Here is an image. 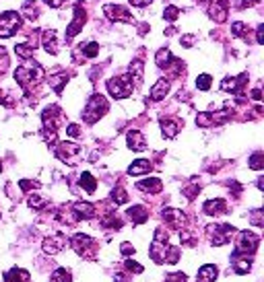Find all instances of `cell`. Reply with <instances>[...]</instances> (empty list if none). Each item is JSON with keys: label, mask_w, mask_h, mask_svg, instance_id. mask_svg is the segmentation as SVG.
<instances>
[{"label": "cell", "mask_w": 264, "mask_h": 282, "mask_svg": "<svg viewBox=\"0 0 264 282\" xmlns=\"http://www.w3.org/2000/svg\"><path fill=\"white\" fill-rule=\"evenodd\" d=\"M60 118H62V109L58 105H50L43 109L41 114V122H43V138L47 142L54 144L56 142V130H58V124H60Z\"/></svg>", "instance_id": "cell-1"}, {"label": "cell", "mask_w": 264, "mask_h": 282, "mask_svg": "<svg viewBox=\"0 0 264 282\" xmlns=\"http://www.w3.org/2000/svg\"><path fill=\"white\" fill-rule=\"evenodd\" d=\"M108 109H110L108 99L97 93V95H93V97L89 99V103L85 105V109H83V120H85L87 124H95L97 120H101L105 114H108Z\"/></svg>", "instance_id": "cell-2"}, {"label": "cell", "mask_w": 264, "mask_h": 282, "mask_svg": "<svg viewBox=\"0 0 264 282\" xmlns=\"http://www.w3.org/2000/svg\"><path fill=\"white\" fill-rule=\"evenodd\" d=\"M43 79V68L37 64V62H29L25 66H19L15 70V81L21 85V87H29L33 83H39Z\"/></svg>", "instance_id": "cell-3"}, {"label": "cell", "mask_w": 264, "mask_h": 282, "mask_svg": "<svg viewBox=\"0 0 264 282\" xmlns=\"http://www.w3.org/2000/svg\"><path fill=\"white\" fill-rule=\"evenodd\" d=\"M132 89H134V83L132 79L126 74V76H114L108 81V93L114 97V99H126L132 95Z\"/></svg>", "instance_id": "cell-4"}, {"label": "cell", "mask_w": 264, "mask_h": 282, "mask_svg": "<svg viewBox=\"0 0 264 282\" xmlns=\"http://www.w3.org/2000/svg\"><path fill=\"white\" fill-rule=\"evenodd\" d=\"M70 245H73V249H75L81 258H87V260H93V258H95V251H97V241H95V239H91L89 235L77 233V235L70 239Z\"/></svg>", "instance_id": "cell-5"}, {"label": "cell", "mask_w": 264, "mask_h": 282, "mask_svg": "<svg viewBox=\"0 0 264 282\" xmlns=\"http://www.w3.org/2000/svg\"><path fill=\"white\" fill-rule=\"evenodd\" d=\"M233 233H235V227H231V224H208L206 227V235H208L210 243L217 247L229 243Z\"/></svg>", "instance_id": "cell-6"}, {"label": "cell", "mask_w": 264, "mask_h": 282, "mask_svg": "<svg viewBox=\"0 0 264 282\" xmlns=\"http://www.w3.org/2000/svg\"><path fill=\"white\" fill-rule=\"evenodd\" d=\"M23 21H21V15L15 13V11H7L0 15V37H13L19 29H21Z\"/></svg>", "instance_id": "cell-7"}, {"label": "cell", "mask_w": 264, "mask_h": 282, "mask_svg": "<svg viewBox=\"0 0 264 282\" xmlns=\"http://www.w3.org/2000/svg\"><path fill=\"white\" fill-rule=\"evenodd\" d=\"M56 157L66 165H77L83 159V148L75 142H60L56 146Z\"/></svg>", "instance_id": "cell-8"}, {"label": "cell", "mask_w": 264, "mask_h": 282, "mask_svg": "<svg viewBox=\"0 0 264 282\" xmlns=\"http://www.w3.org/2000/svg\"><path fill=\"white\" fill-rule=\"evenodd\" d=\"M258 243H260V237L256 235V233H252V231H244V233H239V243H237V247H235V251H233V258H239L242 253H254L256 249H258Z\"/></svg>", "instance_id": "cell-9"}, {"label": "cell", "mask_w": 264, "mask_h": 282, "mask_svg": "<svg viewBox=\"0 0 264 282\" xmlns=\"http://www.w3.org/2000/svg\"><path fill=\"white\" fill-rule=\"evenodd\" d=\"M103 13H105V17H108L110 21H120V23H132L134 21L132 13L124 5H105Z\"/></svg>", "instance_id": "cell-10"}, {"label": "cell", "mask_w": 264, "mask_h": 282, "mask_svg": "<svg viewBox=\"0 0 264 282\" xmlns=\"http://www.w3.org/2000/svg\"><path fill=\"white\" fill-rule=\"evenodd\" d=\"M66 243H68L66 235L56 233V235H50V237H45V239H43L41 249H43L47 255H56V253H60V251L66 247Z\"/></svg>", "instance_id": "cell-11"}, {"label": "cell", "mask_w": 264, "mask_h": 282, "mask_svg": "<svg viewBox=\"0 0 264 282\" xmlns=\"http://www.w3.org/2000/svg\"><path fill=\"white\" fill-rule=\"evenodd\" d=\"M85 19H87V13H85V9H83V3H77V5H75V19H73V23H70L68 29H66V41H70V39L83 29Z\"/></svg>", "instance_id": "cell-12"}, {"label": "cell", "mask_w": 264, "mask_h": 282, "mask_svg": "<svg viewBox=\"0 0 264 282\" xmlns=\"http://www.w3.org/2000/svg\"><path fill=\"white\" fill-rule=\"evenodd\" d=\"M163 220H165L167 227L182 231L184 224H186V214L182 210H178V208H165L163 210Z\"/></svg>", "instance_id": "cell-13"}, {"label": "cell", "mask_w": 264, "mask_h": 282, "mask_svg": "<svg viewBox=\"0 0 264 282\" xmlns=\"http://www.w3.org/2000/svg\"><path fill=\"white\" fill-rule=\"evenodd\" d=\"M246 81H248V74H246V72L239 74V76H227V79H223L221 89L227 91V93H239L242 87L246 85Z\"/></svg>", "instance_id": "cell-14"}, {"label": "cell", "mask_w": 264, "mask_h": 282, "mask_svg": "<svg viewBox=\"0 0 264 282\" xmlns=\"http://www.w3.org/2000/svg\"><path fill=\"white\" fill-rule=\"evenodd\" d=\"M227 13H229V5L225 3V0H219V3L210 5V9H208V17L213 21H217V23L227 21Z\"/></svg>", "instance_id": "cell-15"}, {"label": "cell", "mask_w": 264, "mask_h": 282, "mask_svg": "<svg viewBox=\"0 0 264 282\" xmlns=\"http://www.w3.org/2000/svg\"><path fill=\"white\" fill-rule=\"evenodd\" d=\"M202 210L208 216H219V214H225L227 212V202L221 200V198H217V200H206L204 206H202Z\"/></svg>", "instance_id": "cell-16"}, {"label": "cell", "mask_w": 264, "mask_h": 282, "mask_svg": "<svg viewBox=\"0 0 264 282\" xmlns=\"http://www.w3.org/2000/svg\"><path fill=\"white\" fill-rule=\"evenodd\" d=\"M41 45H43V49H45L47 54H52V56L58 52V37H56V31H54V29H47V31L41 33Z\"/></svg>", "instance_id": "cell-17"}, {"label": "cell", "mask_w": 264, "mask_h": 282, "mask_svg": "<svg viewBox=\"0 0 264 282\" xmlns=\"http://www.w3.org/2000/svg\"><path fill=\"white\" fill-rule=\"evenodd\" d=\"M170 87H172V83H170V79H159L155 85H153V89H151V99L153 101H161V99H165V95L170 93Z\"/></svg>", "instance_id": "cell-18"}, {"label": "cell", "mask_w": 264, "mask_h": 282, "mask_svg": "<svg viewBox=\"0 0 264 282\" xmlns=\"http://www.w3.org/2000/svg\"><path fill=\"white\" fill-rule=\"evenodd\" d=\"M95 212H97V208L93 204H89V202H75L73 204V214L77 218H93Z\"/></svg>", "instance_id": "cell-19"}, {"label": "cell", "mask_w": 264, "mask_h": 282, "mask_svg": "<svg viewBox=\"0 0 264 282\" xmlns=\"http://www.w3.org/2000/svg\"><path fill=\"white\" fill-rule=\"evenodd\" d=\"M126 142H128L130 150H145L147 148V140L138 130H130L128 136H126Z\"/></svg>", "instance_id": "cell-20"}, {"label": "cell", "mask_w": 264, "mask_h": 282, "mask_svg": "<svg viewBox=\"0 0 264 282\" xmlns=\"http://www.w3.org/2000/svg\"><path fill=\"white\" fill-rule=\"evenodd\" d=\"M136 188H138L140 192H149V194H159V192L163 190V184H161V180H157V177H151V180H142V182H138V184H136Z\"/></svg>", "instance_id": "cell-21"}, {"label": "cell", "mask_w": 264, "mask_h": 282, "mask_svg": "<svg viewBox=\"0 0 264 282\" xmlns=\"http://www.w3.org/2000/svg\"><path fill=\"white\" fill-rule=\"evenodd\" d=\"M128 218H130L134 224H142V222H147V220H149V210H147L145 206L136 204V206L128 208Z\"/></svg>", "instance_id": "cell-22"}, {"label": "cell", "mask_w": 264, "mask_h": 282, "mask_svg": "<svg viewBox=\"0 0 264 282\" xmlns=\"http://www.w3.org/2000/svg\"><path fill=\"white\" fill-rule=\"evenodd\" d=\"M151 167H153V165H151L147 159H138V161H134V163L128 167V175H132V177L145 175V173L151 171Z\"/></svg>", "instance_id": "cell-23"}, {"label": "cell", "mask_w": 264, "mask_h": 282, "mask_svg": "<svg viewBox=\"0 0 264 282\" xmlns=\"http://www.w3.org/2000/svg\"><path fill=\"white\" fill-rule=\"evenodd\" d=\"M217 274H219L217 266L204 264V266L198 270V282H215V280H217Z\"/></svg>", "instance_id": "cell-24"}, {"label": "cell", "mask_w": 264, "mask_h": 282, "mask_svg": "<svg viewBox=\"0 0 264 282\" xmlns=\"http://www.w3.org/2000/svg\"><path fill=\"white\" fill-rule=\"evenodd\" d=\"M180 128H182V124L178 120H170V118L161 120V132H163L165 138H176L178 132H180Z\"/></svg>", "instance_id": "cell-25"}, {"label": "cell", "mask_w": 264, "mask_h": 282, "mask_svg": "<svg viewBox=\"0 0 264 282\" xmlns=\"http://www.w3.org/2000/svg\"><path fill=\"white\" fill-rule=\"evenodd\" d=\"M165 243H159V241H153L151 243V249H149V255L155 264H163V255H165Z\"/></svg>", "instance_id": "cell-26"}, {"label": "cell", "mask_w": 264, "mask_h": 282, "mask_svg": "<svg viewBox=\"0 0 264 282\" xmlns=\"http://www.w3.org/2000/svg\"><path fill=\"white\" fill-rule=\"evenodd\" d=\"M5 282H29V272L21 268H13L5 274Z\"/></svg>", "instance_id": "cell-27"}, {"label": "cell", "mask_w": 264, "mask_h": 282, "mask_svg": "<svg viewBox=\"0 0 264 282\" xmlns=\"http://www.w3.org/2000/svg\"><path fill=\"white\" fill-rule=\"evenodd\" d=\"M155 62H157V66H159V68H167L174 62V56H172V52L167 47H163V49H159V52L155 54Z\"/></svg>", "instance_id": "cell-28"}, {"label": "cell", "mask_w": 264, "mask_h": 282, "mask_svg": "<svg viewBox=\"0 0 264 282\" xmlns=\"http://www.w3.org/2000/svg\"><path fill=\"white\" fill-rule=\"evenodd\" d=\"M128 72H130L128 76L134 81V85H140V81H142V72H145V64H142V60H132Z\"/></svg>", "instance_id": "cell-29"}, {"label": "cell", "mask_w": 264, "mask_h": 282, "mask_svg": "<svg viewBox=\"0 0 264 282\" xmlns=\"http://www.w3.org/2000/svg\"><path fill=\"white\" fill-rule=\"evenodd\" d=\"M68 83V74L66 72H60V74H54V76H50V87L54 89L58 95L62 93V89H64V85Z\"/></svg>", "instance_id": "cell-30"}, {"label": "cell", "mask_w": 264, "mask_h": 282, "mask_svg": "<svg viewBox=\"0 0 264 282\" xmlns=\"http://www.w3.org/2000/svg\"><path fill=\"white\" fill-rule=\"evenodd\" d=\"M178 262H180V247L178 245H167L165 255H163V264H178Z\"/></svg>", "instance_id": "cell-31"}, {"label": "cell", "mask_w": 264, "mask_h": 282, "mask_svg": "<svg viewBox=\"0 0 264 282\" xmlns=\"http://www.w3.org/2000/svg\"><path fill=\"white\" fill-rule=\"evenodd\" d=\"M233 270L235 274H248L252 270V262L248 258H233Z\"/></svg>", "instance_id": "cell-32"}, {"label": "cell", "mask_w": 264, "mask_h": 282, "mask_svg": "<svg viewBox=\"0 0 264 282\" xmlns=\"http://www.w3.org/2000/svg\"><path fill=\"white\" fill-rule=\"evenodd\" d=\"M81 186L85 188V192H89V194H93L95 192V188H97V182H95V177L89 173V171H85V173H81Z\"/></svg>", "instance_id": "cell-33"}, {"label": "cell", "mask_w": 264, "mask_h": 282, "mask_svg": "<svg viewBox=\"0 0 264 282\" xmlns=\"http://www.w3.org/2000/svg\"><path fill=\"white\" fill-rule=\"evenodd\" d=\"M112 202H114L116 206H120V204H126V202H128V194H126V190H124L122 186H116V188L112 190Z\"/></svg>", "instance_id": "cell-34"}, {"label": "cell", "mask_w": 264, "mask_h": 282, "mask_svg": "<svg viewBox=\"0 0 264 282\" xmlns=\"http://www.w3.org/2000/svg\"><path fill=\"white\" fill-rule=\"evenodd\" d=\"M101 227H105V229H122V220L116 216V214H108L103 220H101Z\"/></svg>", "instance_id": "cell-35"}, {"label": "cell", "mask_w": 264, "mask_h": 282, "mask_svg": "<svg viewBox=\"0 0 264 282\" xmlns=\"http://www.w3.org/2000/svg\"><path fill=\"white\" fill-rule=\"evenodd\" d=\"M50 282H73V276L66 268H58L54 274H52V280Z\"/></svg>", "instance_id": "cell-36"}, {"label": "cell", "mask_w": 264, "mask_h": 282, "mask_svg": "<svg viewBox=\"0 0 264 282\" xmlns=\"http://www.w3.org/2000/svg\"><path fill=\"white\" fill-rule=\"evenodd\" d=\"M15 54L19 56V58H23V60H29L31 56H33V47L27 45V43H17L15 45Z\"/></svg>", "instance_id": "cell-37"}, {"label": "cell", "mask_w": 264, "mask_h": 282, "mask_svg": "<svg viewBox=\"0 0 264 282\" xmlns=\"http://www.w3.org/2000/svg\"><path fill=\"white\" fill-rule=\"evenodd\" d=\"M231 33H233L235 37H248V33H250V27H248L244 21H235V23L231 25Z\"/></svg>", "instance_id": "cell-38"}, {"label": "cell", "mask_w": 264, "mask_h": 282, "mask_svg": "<svg viewBox=\"0 0 264 282\" xmlns=\"http://www.w3.org/2000/svg\"><path fill=\"white\" fill-rule=\"evenodd\" d=\"M23 13L33 21V19H37L39 17V9H37V5L33 3V0H27V3L23 5Z\"/></svg>", "instance_id": "cell-39"}, {"label": "cell", "mask_w": 264, "mask_h": 282, "mask_svg": "<svg viewBox=\"0 0 264 282\" xmlns=\"http://www.w3.org/2000/svg\"><path fill=\"white\" fill-rule=\"evenodd\" d=\"M178 17H180V9H178V7H174V5L165 7V11H163V19H165L167 23H176Z\"/></svg>", "instance_id": "cell-40"}, {"label": "cell", "mask_w": 264, "mask_h": 282, "mask_svg": "<svg viewBox=\"0 0 264 282\" xmlns=\"http://www.w3.org/2000/svg\"><path fill=\"white\" fill-rule=\"evenodd\" d=\"M248 163H250V169H256V171H260V169L264 167V155L262 152H254L248 159Z\"/></svg>", "instance_id": "cell-41"}, {"label": "cell", "mask_w": 264, "mask_h": 282, "mask_svg": "<svg viewBox=\"0 0 264 282\" xmlns=\"http://www.w3.org/2000/svg\"><path fill=\"white\" fill-rule=\"evenodd\" d=\"M83 54L87 56V58H95V56L99 54V43H97V41H89V43L83 47Z\"/></svg>", "instance_id": "cell-42"}, {"label": "cell", "mask_w": 264, "mask_h": 282, "mask_svg": "<svg viewBox=\"0 0 264 282\" xmlns=\"http://www.w3.org/2000/svg\"><path fill=\"white\" fill-rule=\"evenodd\" d=\"M27 204H29L33 210H41V208H45V204H47V202H45L41 196H29Z\"/></svg>", "instance_id": "cell-43"}, {"label": "cell", "mask_w": 264, "mask_h": 282, "mask_svg": "<svg viewBox=\"0 0 264 282\" xmlns=\"http://www.w3.org/2000/svg\"><path fill=\"white\" fill-rule=\"evenodd\" d=\"M180 239H182V243L188 245V247H194V245H196V237H194L190 231H186V229L180 231Z\"/></svg>", "instance_id": "cell-44"}, {"label": "cell", "mask_w": 264, "mask_h": 282, "mask_svg": "<svg viewBox=\"0 0 264 282\" xmlns=\"http://www.w3.org/2000/svg\"><path fill=\"white\" fill-rule=\"evenodd\" d=\"M210 83H213V79H210L208 74H200V76L196 79V87H198L200 91H208V89H210Z\"/></svg>", "instance_id": "cell-45"}, {"label": "cell", "mask_w": 264, "mask_h": 282, "mask_svg": "<svg viewBox=\"0 0 264 282\" xmlns=\"http://www.w3.org/2000/svg\"><path fill=\"white\" fill-rule=\"evenodd\" d=\"M196 124L200 128H210V126H213V118H210V114H198L196 116Z\"/></svg>", "instance_id": "cell-46"}, {"label": "cell", "mask_w": 264, "mask_h": 282, "mask_svg": "<svg viewBox=\"0 0 264 282\" xmlns=\"http://www.w3.org/2000/svg\"><path fill=\"white\" fill-rule=\"evenodd\" d=\"M124 266H126L130 272H134V274H142V270H145V268H142L138 262H134V260H130V258L124 262Z\"/></svg>", "instance_id": "cell-47"}, {"label": "cell", "mask_w": 264, "mask_h": 282, "mask_svg": "<svg viewBox=\"0 0 264 282\" xmlns=\"http://www.w3.org/2000/svg\"><path fill=\"white\" fill-rule=\"evenodd\" d=\"M153 241L167 243V231H165L163 227H157V229H155V237H153Z\"/></svg>", "instance_id": "cell-48"}, {"label": "cell", "mask_w": 264, "mask_h": 282, "mask_svg": "<svg viewBox=\"0 0 264 282\" xmlns=\"http://www.w3.org/2000/svg\"><path fill=\"white\" fill-rule=\"evenodd\" d=\"M165 282H186V274L184 272H174L165 278Z\"/></svg>", "instance_id": "cell-49"}, {"label": "cell", "mask_w": 264, "mask_h": 282, "mask_svg": "<svg viewBox=\"0 0 264 282\" xmlns=\"http://www.w3.org/2000/svg\"><path fill=\"white\" fill-rule=\"evenodd\" d=\"M66 134L73 136V138H79V136H81V128H79L77 124H68V126H66Z\"/></svg>", "instance_id": "cell-50"}, {"label": "cell", "mask_w": 264, "mask_h": 282, "mask_svg": "<svg viewBox=\"0 0 264 282\" xmlns=\"http://www.w3.org/2000/svg\"><path fill=\"white\" fill-rule=\"evenodd\" d=\"M120 251H122V255H124V258H130V255H134V247H132L128 241L120 245Z\"/></svg>", "instance_id": "cell-51"}, {"label": "cell", "mask_w": 264, "mask_h": 282, "mask_svg": "<svg viewBox=\"0 0 264 282\" xmlns=\"http://www.w3.org/2000/svg\"><path fill=\"white\" fill-rule=\"evenodd\" d=\"M198 192H200V188H198V186H192V188H186V190H184V196H186L188 200H194Z\"/></svg>", "instance_id": "cell-52"}, {"label": "cell", "mask_w": 264, "mask_h": 282, "mask_svg": "<svg viewBox=\"0 0 264 282\" xmlns=\"http://www.w3.org/2000/svg\"><path fill=\"white\" fill-rule=\"evenodd\" d=\"M260 216H262V210H254L252 212V218H250L252 224H256V227H262V218Z\"/></svg>", "instance_id": "cell-53"}, {"label": "cell", "mask_w": 264, "mask_h": 282, "mask_svg": "<svg viewBox=\"0 0 264 282\" xmlns=\"http://www.w3.org/2000/svg\"><path fill=\"white\" fill-rule=\"evenodd\" d=\"M256 41L258 43H264V25L262 23L256 27Z\"/></svg>", "instance_id": "cell-54"}, {"label": "cell", "mask_w": 264, "mask_h": 282, "mask_svg": "<svg viewBox=\"0 0 264 282\" xmlns=\"http://www.w3.org/2000/svg\"><path fill=\"white\" fill-rule=\"evenodd\" d=\"M19 186H21V190H23V192H29L31 188H37V184H35V182H27V180H21V184H19Z\"/></svg>", "instance_id": "cell-55"}, {"label": "cell", "mask_w": 264, "mask_h": 282, "mask_svg": "<svg viewBox=\"0 0 264 282\" xmlns=\"http://www.w3.org/2000/svg\"><path fill=\"white\" fill-rule=\"evenodd\" d=\"M153 3V0H130V5H134V7H138V9H145V7H149Z\"/></svg>", "instance_id": "cell-56"}, {"label": "cell", "mask_w": 264, "mask_h": 282, "mask_svg": "<svg viewBox=\"0 0 264 282\" xmlns=\"http://www.w3.org/2000/svg\"><path fill=\"white\" fill-rule=\"evenodd\" d=\"M180 43H182L184 47H190V45L194 43V35H184V37L180 39Z\"/></svg>", "instance_id": "cell-57"}, {"label": "cell", "mask_w": 264, "mask_h": 282, "mask_svg": "<svg viewBox=\"0 0 264 282\" xmlns=\"http://www.w3.org/2000/svg\"><path fill=\"white\" fill-rule=\"evenodd\" d=\"M43 3H45V5H50V7H54V9H58V7L64 3V0H43Z\"/></svg>", "instance_id": "cell-58"}, {"label": "cell", "mask_w": 264, "mask_h": 282, "mask_svg": "<svg viewBox=\"0 0 264 282\" xmlns=\"http://www.w3.org/2000/svg\"><path fill=\"white\" fill-rule=\"evenodd\" d=\"M260 0H239V5H242V9L244 7H252V5H258Z\"/></svg>", "instance_id": "cell-59"}, {"label": "cell", "mask_w": 264, "mask_h": 282, "mask_svg": "<svg viewBox=\"0 0 264 282\" xmlns=\"http://www.w3.org/2000/svg\"><path fill=\"white\" fill-rule=\"evenodd\" d=\"M252 99L260 101V99H262V91H260V89H254V91H252Z\"/></svg>", "instance_id": "cell-60"}, {"label": "cell", "mask_w": 264, "mask_h": 282, "mask_svg": "<svg viewBox=\"0 0 264 282\" xmlns=\"http://www.w3.org/2000/svg\"><path fill=\"white\" fill-rule=\"evenodd\" d=\"M114 282H128V278H126L124 274H116V276H114Z\"/></svg>", "instance_id": "cell-61"}, {"label": "cell", "mask_w": 264, "mask_h": 282, "mask_svg": "<svg viewBox=\"0 0 264 282\" xmlns=\"http://www.w3.org/2000/svg\"><path fill=\"white\" fill-rule=\"evenodd\" d=\"M0 103H5V93L0 91Z\"/></svg>", "instance_id": "cell-62"}, {"label": "cell", "mask_w": 264, "mask_h": 282, "mask_svg": "<svg viewBox=\"0 0 264 282\" xmlns=\"http://www.w3.org/2000/svg\"><path fill=\"white\" fill-rule=\"evenodd\" d=\"M198 3H208V0H198Z\"/></svg>", "instance_id": "cell-63"}, {"label": "cell", "mask_w": 264, "mask_h": 282, "mask_svg": "<svg viewBox=\"0 0 264 282\" xmlns=\"http://www.w3.org/2000/svg\"><path fill=\"white\" fill-rule=\"evenodd\" d=\"M0 171H3V163H0Z\"/></svg>", "instance_id": "cell-64"}]
</instances>
